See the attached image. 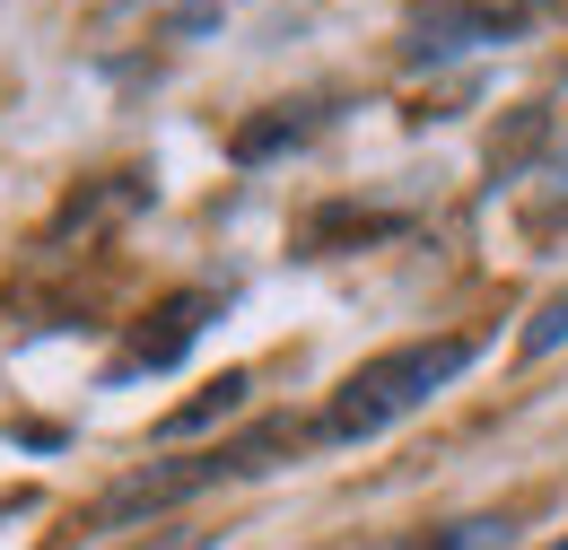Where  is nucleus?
Wrapping results in <instances>:
<instances>
[{"mask_svg":"<svg viewBox=\"0 0 568 550\" xmlns=\"http://www.w3.org/2000/svg\"><path fill=\"white\" fill-rule=\"evenodd\" d=\"M551 550H568V542H551Z\"/></svg>","mask_w":568,"mask_h":550,"instance_id":"nucleus-9","label":"nucleus"},{"mask_svg":"<svg viewBox=\"0 0 568 550\" xmlns=\"http://www.w3.org/2000/svg\"><path fill=\"white\" fill-rule=\"evenodd\" d=\"M516 533V516H464V524H437V533H412L403 550H498Z\"/></svg>","mask_w":568,"mask_h":550,"instance_id":"nucleus-6","label":"nucleus"},{"mask_svg":"<svg viewBox=\"0 0 568 550\" xmlns=\"http://www.w3.org/2000/svg\"><path fill=\"white\" fill-rule=\"evenodd\" d=\"M481 358V342L473 333H437V342H394V349H376V358H358L351 376L333 385V403L315 411V446H367V437H385L394 419H412L428 411L464 367Z\"/></svg>","mask_w":568,"mask_h":550,"instance_id":"nucleus-1","label":"nucleus"},{"mask_svg":"<svg viewBox=\"0 0 568 550\" xmlns=\"http://www.w3.org/2000/svg\"><path fill=\"white\" fill-rule=\"evenodd\" d=\"M219 315V288H175V297H158L141 315V333L105 358V385H132V376H166L184 349L202 342V324Z\"/></svg>","mask_w":568,"mask_h":550,"instance_id":"nucleus-3","label":"nucleus"},{"mask_svg":"<svg viewBox=\"0 0 568 550\" xmlns=\"http://www.w3.org/2000/svg\"><path fill=\"white\" fill-rule=\"evenodd\" d=\"M281 455H297V428H288V419H254V428L227 437V446L141 464V472H123V481L88 507V533H123V524H149V516H175V507H193V498H211V489H227V481L272 472Z\"/></svg>","mask_w":568,"mask_h":550,"instance_id":"nucleus-2","label":"nucleus"},{"mask_svg":"<svg viewBox=\"0 0 568 550\" xmlns=\"http://www.w3.org/2000/svg\"><path fill=\"white\" fill-rule=\"evenodd\" d=\"M560 342H568V288L542 306V315H534V324H525V358H551Z\"/></svg>","mask_w":568,"mask_h":550,"instance_id":"nucleus-7","label":"nucleus"},{"mask_svg":"<svg viewBox=\"0 0 568 550\" xmlns=\"http://www.w3.org/2000/svg\"><path fill=\"white\" fill-rule=\"evenodd\" d=\"M245 394H254V376H245V367H227V376H219V385L202 394V403H184V411H166V419H158V437H202L211 419L245 411Z\"/></svg>","mask_w":568,"mask_h":550,"instance_id":"nucleus-5","label":"nucleus"},{"mask_svg":"<svg viewBox=\"0 0 568 550\" xmlns=\"http://www.w3.org/2000/svg\"><path fill=\"white\" fill-rule=\"evenodd\" d=\"M516 27H525V9L437 0V9H420V27H412V53H464V44H498V35H516Z\"/></svg>","mask_w":568,"mask_h":550,"instance_id":"nucleus-4","label":"nucleus"},{"mask_svg":"<svg viewBox=\"0 0 568 550\" xmlns=\"http://www.w3.org/2000/svg\"><path fill=\"white\" fill-rule=\"evenodd\" d=\"M123 550H211V533H149V542H123Z\"/></svg>","mask_w":568,"mask_h":550,"instance_id":"nucleus-8","label":"nucleus"}]
</instances>
